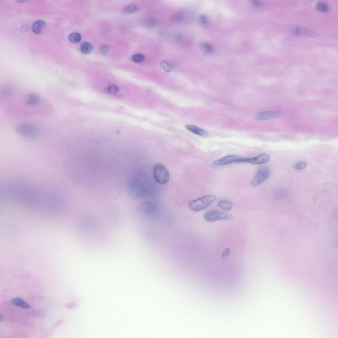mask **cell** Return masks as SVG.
Here are the masks:
<instances>
[{"mask_svg": "<svg viewBox=\"0 0 338 338\" xmlns=\"http://www.w3.org/2000/svg\"><path fill=\"white\" fill-rule=\"evenodd\" d=\"M216 197L209 195L198 199L190 201L189 205L193 211L198 212L204 209L213 203L217 200Z\"/></svg>", "mask_w": 338, "mask_h": 338, "instance_id": "1", "label": "cell"}, {"mask_svg": "<svg viewBox=\"0 0 338 338\" xmlns=\"http://www.w3.org/2000/svg\"><path fill=\"white\" fill-rule=\"evenodd\" d=\"M155 180L159 184L164 185L167 183L169 179V173L168 169L164 165L157 164L155 165L153 169Z\"/></svg>", "mask_w": 338, "mask_h": 338, "instance_id": "2", "label": "cell"}, {"mask_svg": "<svg viewBox=\"0 0 338 338\" xmlns=\"http://www.w3.org/2000/svg\"><path fill=\"white\" fill-rule=\"evenodd\" d=\"M205 220L211 222L220 220H230L234 218V216L224 212L211 210L206 213L204 215Z\"/></svg>", "mask_w": 338, "mask_h": 338, "instance_id": "3", "label": "cell"}, {"mask_svg": "<svg viewBox=\"0 0 338 338\" xmlns=\"http://www.w3.org/2000/svg\"><path fill=\"white\" fill-rule=\"evenodd\" d=\"M16 132L22 137L27 138H33L37 137L38 134L37 128L28 124H21L16 127Z\"/></svg>", "mask_w": 338, "mask_h": 338, "instance_id": "4", "label": "cell"}, {"mask_svg": "<svg viewBox=\"0 0 338 338\" xmlns=\"http://www.w3.org/2000/svg\"><path fill=\"white\" fill-rule=\"evenodd\" d=\"M270 175V169L266 167H262L257 171L250 184V186L255 187L263 183L268 178Z\"/></svg>", "mask_w": 338, "mask_h": 338, "instance_id": "5", "label": "cell"}, {"mask_svg": "<svg viewBox=\"0 0 338 338\" xmlns=\"http://www.w3.org/2000/svg\"><path fill=\"white\" fill-rule=\"evenodd\" d=\"M270 160V157L268 154L263 153L255 157L248 158H241L237 161V163H247L253 164L260 165L268 162Z\"/></svg>", "mask_w": 338, "mask_h": 338, "instance_id": "6", "label": "cell"}, {"mask_svg": "<svg viewBox=\"0 0 338 338\" xmlns=\"http://www.w3.org/2000/svg\"><path fill=\"white\" fill-rule=\"evenodd\" d=\"M139 210L143 214L153 215L157 213V206L152 202L146 201L141 204L139 207Z\"/></svg>", "mask_w": 338, "mask_h": 338, "instance_id": "7", "label": "cell"}, {"mask_svg": "<svg viewBox=\"0 0 338 338\" xmlns=\"http://www.w3.org/2000/svg\"><path fill=\"white\" fill-rule=\"evenodd\" d=\"M241 158L239 156L236 155L226 156L215 161L213 165L214 166H218L237 163V161Z\"/></svg>", "mask_w": 338, "mask_h": 338, "instance_id": "8", "label": "cell"}, {"mask_svg": "<svg viewBox=\"0 0 338 338\" xmlns=\"http://www.w3.org/2000/svg\"><path fill=\"white\" fill-rule=\"evenodd\" d=\"M281 115L278 112H263L257 113L255 116V119L257 121H263L273 119L281 117Z\"/></svg>", "mask_w": 338, "mask_h": 338, "instance_id": "9", "label": "cell"}, {"mask_svg": "<svg viewBox=\"0 0 338 338\" xmlns=\"http://www.w3.org/2000/svg\"><path fill=\"white\" fill-rule=\"evenodd\" d=\"M294 33L297 36L316 37L318 34L316 32L301 27H295L293 29Z\"/></svg>", "mask_w": 338, "mask_h": 338, "instance_id": "10", "label": "cell"}, {"mask_svg": "<svg viewBox=\"0 0 338 338\" xmlns=\"http://www.w3.org/2000/svg\"><path fill=\"white\" fill-rule=\"evenodd\" d=\"M41 99L39 96L35 93H30L26 95L24 101L27 104L31 105H36L41 102Z\"/></svg>", "mask_w": 338, "mask_h": 338, "instance_id": "11", "label": "cell"}, {"mask_svg": "<svg viewBox=\"0 0 338 338\" xmlns=\"http://www.w3.org/2000/svg\"><path fill=\"white\" fill-rule=\"evenodd\" d=\"M187 129L190 132L204 138H208L209 134L205 130L201 129L196 126L192 125H187L185 126Z\"/></svg>", "mask_w": 338, "mask_h": 338, "instance_id": "12", "label": "cell"}, {"mask_svg": "<svg viewBox=\"0 0 338 338\" xmlns=\"http://www.w3.org/2000/svg\"><path fill=\"white\" fill-rule=\"evenodd\" d=\"M46 23L43 20H37L32 25V28L33 31L37 34L41 33L43 29L46 26Z\"/></svg>", "mask_w": 338, "mask_h": 338, "instance_id": "13", "label": "cell"}, {"mask_svg": "<svg viewBox=\"0 0 338 338\" xmlns=\"http://www.w3.org/2000/svg\"><path fill=\"white\" fill-rule=\"evenodd\" d=\"M11 302L13 305L23 309H28L31 307V306L28 303L21 298H16L13 299Z\"/></svg>", "mask_w": 338, "mask_h": 338, "instance_id": "14", "label": "cell"}, {"mask_svg": "<svg viewBox=\"0 0 338 338\" xmlns=\"http://www.w3.org/2000/svg\"><path fill=\"white\" fill-rule=\"evenodd\" d=\"M217 205L219 207L223 210L226 211H229L231 210L233 204L232 202L227 200H219L217 203Z\"/></svg>", "mask_w": 338, "mask_h": 338, "instance_id": "15", "label": "cell"}, {"mask_svg": "<svg viewBox=\"0 0 338 338\" xmlns=\"http://www.w3.org/2000/svg\"><path fill=\"white\" fill-rule=\"evenodd\" d=\"M1 93L3 95H11L13 94L14 91V87L9 85H4L0 89Z\"/></svg>", "mask_w": 338, "mask_h": 338, "instance_id": "16", "label": "cell"}, {"mask_svg": "<svg viewBox=\"0 0 338 338\" xmlns=\"http://www.w3.org/2000/svg\"><path fill=\"white\" fill-rule=\"evenodd\" d=\"M200 48L204 53L206 54H211L213 51V48L209 43L204 42H201L200 45Z\"/></svg>", "mask_w": 338, "mask_h": 338, "instance_id": "17", "label": "cell"}, {"mask_svg": "<svg viewBox=\"0 0 338 338\" xmlns=\"http://www.w3.org/2000/svg\"><path fill=\"white\" fill-rule=\"evenodd\" d=\"M80 50L83 53L88 54L92 51L93 47L92 45L90 43L84 42L81 45Z\"/></svg>", "mask_w": 338, "mask_h": 338, "instance_id": "18", "label": "cell"}, {"mask_svg": "<svg viewBox=\"0 0 338 338\" xmlns=\"http://www.w3.org/2000/svg\"><path fill=\"white\" fill-rule=\"evenodd\" d=\"M318 11L322 12H326L329 11V7L325 2H321L318 3L316 6Z\"/></svg>", "mask_w": 338, "mask_h": 338, "instance_id": "19", "label": "cell"}, {"mask_svg": "<svg viewBox=\"0 0 338 338\" xmlns=\"http://www.w3.org/2000/svg\"><path fill=\"white\" fill-rule=\"evenodd\" d=\"M160 66L161 69L166 72H172L173 70V67L169 62L163 60L160 64Z\"/></svg>", "mask_w": 338, "mask_h": 338, "instance_id": "20", "label": "cell"}, {"mask_svg": "<svg viewBox=\"0 0 338 338\" xmlns=\"http://www.w3.org/2000/svg\"><path fill=\"white\" fill-rule=\"evenodd\" d=\"M185 15L182 12H176L174 13L172 17L173 21L180 22L183 21L185 19Z\"/></svg>", "mask_w": 338, "mask_h": 338, "instance_id": "21", "label": "cell"}, {"mask_svg": "<svg viewBox=\"0 0 338 338\" xmlns=\"http://www.w3.org/2000/svg\"><path fill=\"white\" fill-rule=\"evenodd\" d=\"M81 39L80 34L78 33H74L70 35L69 39L70 42L73 43L79 42Z\"/></svg>", "mask_w": 338, "mask_h": 338, "instance_id": "22", "label": "cell"}, {"mask_svg": "<svg viewBox=\"0 0 338 338\" xmlns=\"http://www.w3.org/2000/svg\"><path fill=\"white\" fill-rule=\"evenodd\" d=\"M133 61L137 63L143 62L145 59L144 55L142 54L138 53L134 55L132 57Z\"/></svg>", "mask_w": 338, "mask_h": 338, "instance_id": "23", "label": "cell"}, {"mask_svg": "<svg viewBox=\"0 0 338 338\" xmlns=\"http://www.w3.org/2000/svg\"><path fill=\"white\" fill-rule=\"evenodd\" d=\"M137 7L135 5L130 4L124 8L123 11L125 13H132L137 11Z\"/></svg>", "mask_w": 338, "mask_h": 338, "instance_id": "24", "label": "cell"}, {"mask_svg": "<svg viewBox=\"0 0 338 338\" xmlns=\"http://www.w3.org/2000/svg\"><path fill=\"white\" fill-rule=\"evenodd\" d=\"M307 166L306 163L304 161H300L294 165V167L297 170H301L305 169Z\"/></svg>", "mask_w": 338, "mask_h": 338, "instance_id": "25", "label": "cell"}, {"mask_svg": "<svg viewBox=\"0 0 338 338\" xmlns=\"http://www.w3.org/2000/svg\"><path fill=\"white\" fill-rule=\"evenodd\" d=\"M118 91V88L114 85H110L107 89V91L112 94H115Z\"/></svg>", "mask_w": 338, "mask_h": 338, "instance_id": "26", "label": "cell"}, {"mask_svg": "<svg viewBox=\"0 0 338 338\" xmlns=\"http://www.w3.org/2000/svg\"><path fill=\"white\" fill-rule=\"evenodd\" d=\"M208 22L207 18L204 15H201L198 18V22L201 26H205L208 23Z\"/></svg>", "mask_w": 338, "mask_h": 338, "instance_id": "27", "label": "cell"}, {"mask_svg": "<svg viewBox=\"0 0 338 338\" xmlns=\"http://www.w3.org/2000/svg\"><path fill=\"white\" fill-rule=\"evenodd\" d=\"M170 38L172 42L174 43H178L181 41V37L178 33H174L171 35Z\"/></svg>", "mask_w": 338, "mask_h": 338, "instance_id": "28", "label": "cell"}, {"mask_svg": "<svg viewBox=\"0 0 338 338\" xmlns=\"http://www.w3.org/2000/svg\"><path fill=\"white\" fill-rule=\"evenodd\" d=\"M147 24L150 26H154L157 23L156 20L153 17H150L147 19L146 20Z\"/></svg>", "mask_w": 338, "mask_h": 338, "instance_id": "29", "label": "cell"}, {"mask_svg": "<svg viewBox=\"0 0 338 338\" xmlns=\"http://www.w3.org/2000/svg\"><path fill=\"white\" fill-rule=\"evenodd\" d=\"M100 52L102 54L105 55L106 54L108 51V47L106 45H102L100 48Z\"/></svg>", "mask_w": 338, "mask_h": 338, "instance_id": "30", "label": "cell"}, {"mask_svg": "<svg viewBox=\"0 0 338 338\" xmlns=\"http://www.w3.org/2000/svg\"><path fill=\"white\" fill-rule=\"evenodd\" d=\"M231 252V250L230 249L228 248L225 249L224 250L222 254V257L223 258H226L230 255Z\"/></svg>", "mask_w": 338, "mask_h": 338, "instance_id": "31", "label": "cell"}, {"mask_svg": "<svg viewBox=\"0 0 338 338\" xmlns=\"http://www.w3.org/2000/svg\"><path fill=\"white\" fill-rule=\"evenodd\" d=\"M253 3L254 6H259L260 4V3L258 2H254Z\"/></svg>", "mask_w": 338, "mask_h": 338, "instance_id": "32", "label": "cell"}, {"mask_svg": "<svg viewBox=\"0 0 338 338\" xmlns=\"http://www.w3.org/2000/svg\"><path fill=\"white\" fill-rule=\"evenodd\" d=\"M3 319L4 317L3 316L1 315V316H0V320H1V321H2L3 320Z\"/></svg>", "mask_w": 338, "mask_h": 338, "instance_id": "33", "label": "cell"}]
</instances>
